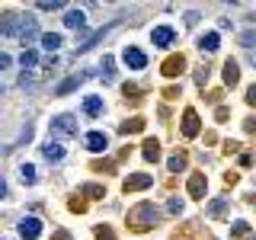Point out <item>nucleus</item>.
Segmentation results:
<instances>
[{"label": "nucleus", "instance_id": "f257e3e1", "mask_svg": "<svg viewBox=\"0 0 256 240\" xmlns=\"http://www.w3.org/2000/svg\"><path fill=\"white\" fill-rule=\"evenodd\" d=\"M0 32H4V38H16L20 45H29L38 36V26H36L32 16H4Z\"/></svg>", "mask_w": 256, "mask_h": 240}, {"label": "nucleus", "instance_id": "f03ea898", "mask_svg": "<svg viewBox=\"0 0 256 240\" xmlns=\"http://www.w3.org/2000/svg\"><path fill=\"white\" fill-rule=\"evenodd\" d=\"M154 221H157V208H154V202H141L132 214H128V224H132L134 230H148Z\"/></svg>", "mask_w": 256, "mask_h": 240}, {"label": "nucleus", "instance_id": "7ed1b4c3", "mask_svg": "<svg viewBox=\"0 0 256 240\" xmlns=\"http://www.w3.org/2000/svg\"><path fill=\"white\" fill-rule=\"evenodd\" d=\"M122 61H125L132 70H144V68H148V54H144L141 48H134V45H125V52H122Z\"/></svg>", "mask_w": 256, "mask_h": 240}, {"label": "nucleus", "instance_id": "20e7f679", "mask_svg": "<svg viewBox=\"0 0 256 240\" xmlns=\"http://www.w3.org/2000/svg\"><path fill=\"white\" fill-rule=\"evenodd\" d=\"M52 132H54V134H77L74 116H58V118H52Z\"/></svg>", "mask_w": 256, "mask_h": 240}, {"label": "nucleus", "instance_id": "39448f33", "mask_svg": "<svg viewBox=\"0 0 256 240\" xmlns=\"http://www.w3.org/2000/svg\"><path fill=\"white\" fill-rule=\"evenodd\" d=\"M38 234H42V221H38V218H22L20 221V237L36 240Z\"/></svg>", "mask_w": 256, "mask_h": 240}, {"label": "nucleus", "instance_id": "423d86ee", "mask_svg": "<svg viewBox=\"0 0 256 240\" xmlns=\"http://www.w3.org/2000/svg\"><path fill=\"white\" fill-rule=\"evenodd\" d=\"M150 182H154V176L150 173H134L125 180V192H138V189H148Z\"/></svg>", "mask_w": 256, "mask_h": 240}, {"label": "nucleus", "instance_id": "0eeeda50", "mask_svg": "<svg viewBox=\"0 0 256 240\" xmlns=\"http://www.w3.org/2000/svg\"><path fill=\"white\" fill-rule=\"evenodd\" d=\"M173 36H176V32L170 26H157L154 32H150V42H154L157 48H166V45H173Z\"/></svg>", "mask_w": 256, "mask_h": 240}, {"label": "nucleus", "instance_id": "6e6552de", "mask_svg": "<svg viewBox=\"0 0 256 240\" xmlns=\"http://www.w3.org/2000/svg\"><path fill=\"white\" fill-rule=\"evenodd\" d=\"M86 148H90L93 154H102V150L109 148V138L102 132H90V134H86Z\"/></svg>", "mask_w": 256, "mask_h": 240}, {"label": "nucleus", "instance_id": "1a4fd4ad", "mask_svg": "<svg viewBox=\"0 0 256 240\" xmlns=\"http://www.w3.org/2000/svg\"><path fill=\"white\" fill-rule=\"evenodd\" d=\"M64 26L68 29H86V16H84V10H68L64 13Z\"/></svg>", "mask_w": 256, "mask_h": 240}, {"label": "nucleus", "instance_id": "9d476101", "mask_svg": "<svg viewBox=\"0 0 256 240\" xmlns=\"http://www.w3.org/2000/svg\"><path fill=\"white\" fill-rule=\"evenodd\" d=\"M42 157L48 160V164H58V160L64 157V148H61L58 141H52V138H48V141H45V148H42Z\"/></svg>", "mask_w": 256, "mask_h": 240}, {"label": "nucleus", "instance_id": "9b49d317", "mask_svg": "<svg viewBox=\"0 0 256 240\" xmlns=\"http://www.w3.org/2000/svg\"><path fill=\"white\" fill-rule=\"evenodd\" d=\"M182 134H186V138H196V134H198V116L192 109H186V118H182Z\"/></svg>", "mask_w": 256, "mask_h": 240}, {"label": "nucleus", "instance_id": "f8f14e48", "mask_svg": "<svg viewBox=\"0 0 256 240\" xmlns=\"http://www.w3.org/2000/svg\"><path fill=\"white\" fill-rule=\"evenodd\" d=\"M218 42H221V38H218V32H208V36H202V38H198V48L212 54V52H218Z\"/></svg>", "mask_w": 256, "mask_h": 240}, {"label": "nucleus", "instance_id": "ddd939ff", "mask_svg": "<svg viewBox=\"0 0 256 240\" xmlns=\"http://www.w3.org/2000/svg\"><path fill=\"white\" fill-rule=\"evenodd\" d=\"M84 80H86V74H77V77H68V80H64V84L58 86V96H64V93H70V90H77V86H80V84H84Z\"/></svg>", "mask_w": 256, "mask_h": 240}, {"label": "nucleus", "instance_id": "4468645a", "mask_svg": "<svg viewBox=\"0 0 256 240\" xmlns=\"http://www.w3.org/2000/svg\"><path fill=\"white\" fill-rule=\"evenodd\" d=\"M202 192H205V176H202V173H196V176L189 180V196H192V198H198Z\"/></svg>", "mask_w": 256, "mask_h": 240}, {"label": "nucleus", "instance_id": "2eb2a0df", "mask_svg": "<svg viewBox=\"0 0 256 240\" xmlns=\"http://www.w3.org/2000/svg\"><path fill=\"white\" fill-rule=\"evenodd\" d=\"M84 112H86V116H100V112H102V100H100V96H86V100H84Z\"/></svg>", "mask_w": 256, "mask_h": 240}, {"label": "nucleus", "instance_id": "dca6fc26", "mask_svg": "<svg viewBox=\"0 0 256 240\" xmlns=\"http://www.w3.org/2000/svg\"><path fill=\"white\" fill-rule=\"evenodd\" d=\"M237 80H240V70H237V61H228V64H224V84H230V86H234V84H237Z\"/></svg>", "mask_w": 256, "mask_h": 240}, {"label": "nucleus", "instance_id": "f3484780", "mask_svg": "<svg viewBox=\"0 0 256 240\" xmlns=\"http://www.w3.org/2000/svg\"><path fill=\"white\" fill-rule=\"evenodd\" d=\"M42 48H45V52H58V48H61V36L45 32V36H42Z\"/></svg>", "mask_w": 256, "mask_h": 240}, {"label": "nucleus", "instance_id": "a211bd4d", "mask_svg": "<svg viewBox=\"0 0 256 240\" xmlns=\"http://www.w3.org/2000/svg\"><path fill=\"white\" fill-rule=\"evenodd\" d=\"M141 154L148 157V160H157V157H160V144H157L154 138H148V141H144V150H141Z\"/></svg>", "mask_w": 256, "mask_h": 240}, {"label": "nucleus", "instance_id": "6ab92c4d", "mask_svg": "<svg viewBox=\"0 0 256 240\" xmlns=\"http://www.w3.org/2000/svg\"><path fill=\"white\" fill-rule=\"evenodd\" d=\"M224 212H228V198H214V202L208 205V214H212V218H221Z\"/></svg>", "mask_w": 256, "mask_h": 240}, {"label": "nucleus", "instance_id": "aec40b11", "mask_svg": "<svg viewBox=\"0 0 256 240\" xmlns=\"http://www.w3.org/2000/svg\"><path fill=\"white\" fill-rule=\"evenodd\" d=\"M20 180L26 182V186H32V182H36V166H32V164H22L20 166Z\"/></svg>", "mask_w": 256, "mask_h": 240}, {"label": "nucleus", "instance_id": "412c9836", "mask_svg": "<svg viewBox=\"0 0 256 240\" xmlns=\"http://www.w3.org/2000/svg\"><path fill=\"white\" fill-rule=\"evenodd\" d=\"M180 70H182V58H170V61L164 64V74H166V77H176Z\"/></svg>", "mask_w": 256, "mask_h": 240}, {"label": "nucleus", "instance_id": "4be33fe9", "mask_svg": "<svg viewBox=\"0 0 256 240\" xmlns=\"http://www.w3.org/2000/svg\"><path fill=\"white\" fill-rule=\"evenodd\" d=\"M102 80H106V84H112V80H116V70H112V58H109V54L102 58Z\"/></svg>", "mask_w": 256, "mask_h": 240}, {"label": "nucleus", "instance_id": "5701e85b", "mask_svg": "<svg viewBox=\"0 0 256 240\" xmlns=\"http://www.w3.org/2000/svg\"><path fill=\"white\" fill-rule=\"evenodd\" d=\"M106 32H109V29H96V32H93V36H90V38H86V42H84V45H80V48H77V52H86V48H90V45H96V42H100V38H102V36H106Z\"/></svg>", "mask_w": 256, "mask_h": 240}, {"label": "nucleus", "instance_id": "b1692460", "mask_svg": "<svg viewBox=\"0 0 256 240\" xmlns=\"http://www.w3.org/2000/svg\"><path fill=\"white\" fill-rule=\"evenodd\" d=\"M36 61H38V54H36V52H22V58H20L22 70H26V68H36Z\"/></svg>", "mask_w": 256, "mask_h": 240}, {"label": "nucleus", "instance_id": "393cba45", "mask_svg": "<svg viewBox=\"0 0 256 240\" xmlns=\"http://www.w3.org/2000/svg\"><path fill=\"white\" fill-rule=\"evenodd\" d=\"M141 128H144V118H128V122L122 125V132L128 134V132H141Z\"/></svg>", "mask_w": 256, "mask_h": 240}, {"label": "nucleus", "instance_id": "a878e982", "mask_svg": "<svg viewBox=\"0 0 256 240\" xmlns=\"http://www.w3.org/2000/svg\"><path fill=\"white\" fill-rule=\"evenodd\" d=\"M38 10H64V0H42V4H36Z\"/></svg>", "mask_w": 256, "mask_h": 240}, {"label": "nucleus", "instance_id": "bb28decb", "mask_svg": "<svg viewBox=\"0 0 256 240\" xmlns=\"http://www.w3.org/2000/svg\"><path fill=\"white\" fill-rule=\"evenodd\" d=\"M166 166H170V173H180L182 166H186V160H182V157H170V160H166Z\"/></svg>", "mask_w": 256, "mask_h": 240}, {"label": "nucleus", "instance_id": "cd10ccee", "mask_svg": "<svg viewBox=\"0 0 256 240\" xmlns=\"http://www.w3.org/2000/svg\"><path fill=\"white\" fill-rule=\"evenodd\" d=\"M166 212H170V214H180L182 212V202H180V198H170V202H166Z\"/></svg>", "mask_w": 256, "mask_h": 240}, {"label": "nucleus", "instance_id": "c85d7f7f", "mask_svg": "<svg viewBox=\"0 0 256 240\" xmlns=\"http://www.w3.org/2000/svg\"><path fill=\"white\" fill-rule=\"evenodd\" d=\"M96 237H100V240H116V234H112L106 224H102V228H96Z\"/></svg>", "mask_w": 256, "mask_h": 240}, {"label": "nucleus", "instance_id": "c756f323", "mask_svg": "<svg viewBox=\"0 0 256 240\" xmlns=\"http://www.w3.org/2000/svg\"><path fill=\"white\" fill-rule=\"evenodd\" d=\"M84 196H102V186H80Z\"/></svg>", "mask_w": 256, "mask_h": 240}, {"label": "nucleus", "instance_id": "7c9ffc66", "mask_svg": "<svg viewBox=\"0 0 256 240\" xmlns=\"http://www.w3.org/2000/svg\"><path fill=\"white\" fill-rule=\"evenodd\" d=\"M240 42H244L246 48H253V42H256V32H244V36H240Z\"/></svg>", "mask_w": 256, "mask_h": 240}, {"label": "nucleus", "instance_id": "2f4dec72", "mask_svg": "<svg viewBox=\"0 0 256 240\" xmlns=\"http://www.w3.org/2000/svg\"><path fill=\"white\" fill-rule=\"evenodd\" d=\"M246 102H250V106H256V86H250V90H246Z\"/></svg>", "mask_w": 256, "mask_h": 240}, {"label": "nucleus", "instance_id": "473e14b6", "mask_svg": "<svg viewBox=\"0 0 256 240\" xmlns=\"http://www.w3.org/2000/svg\"><path fill=\"white\" fill-rule=\"evenodd\" d=\"M52 240H70V234H68V230H61V234H54Z\"/></svg>", "mask_w": 256, "mask_h": 240}, {"label": "nucleus", "instance_id": "72a5a7b5", "mask_svg": "<svg viewBox=\"0 0 256 240\" xmlns=\"http://www.w3.org/2000/svg\"><path fill=\"white\" fill-rule=\"evenodd\" d=\"M253 240H256V237H253Z\"/></svg>", "mask_w": 256, "mask_h": 240}]
</instances>
